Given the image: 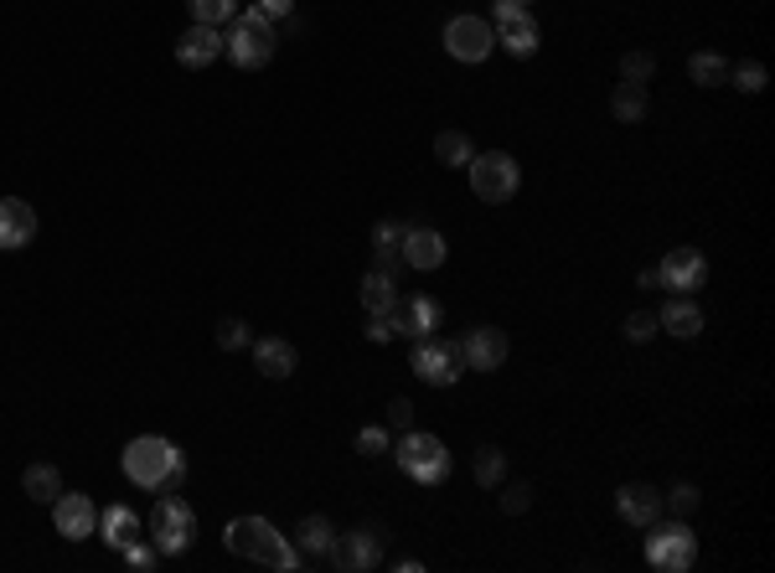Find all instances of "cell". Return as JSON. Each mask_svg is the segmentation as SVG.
Segmentation results:
<instances>
[{"label":"cell","instance_id":"6da1fadb","mask_svg":"<svg viewBox=\"0 0 775 573\" xmlns=\"http://www.w3.org/2000/svg\"><path fill=\"white\" fill-rule=\"evenodd\" d=\"M120 471H124L130 486H140V491H177L181 480H186V460H181V450L171 444V439L140 435V439L124 444Z\"/></svg>","mask_w":775,"mask_h":573},{"label":"cell","instance_id":"7a4b0ae2","mask_svg":"<svg viewBox=\"0 0 775 573\" xmlns=\"http://www.w3.org/2000/svg\"><path fill=\"white\" fill-rule=\"evenodd\" d=\"M222 537H228V548L239 558H249V563H264V569H275V573L300 569V548L279 533L275 522H264V516H233Z\"/></svg>","mask_w":775,"mask_h":573},{"label":"cell","instance_id":"3957f363","mask_svg":"<svg viewBox=\"0 0 775 573\" xmlns=\"http://www.w3.org/2000/svg\"><path fill=\"white\" fill-rule=\"evenodd\" d=\"M275 47H279L275 21L258 16L254 5H249V11H239V16L228 21V32H222V52L239 62L243 73H249V68H264V62L275 58Z\"/></svg>","mask_w":775,"mask_h":573},{"label":"cell","instance_id":"277c9868","mask_svg":"<svg viewBox=\"0 0 775 573\" xmlns=\"http://www.w3.org/2000/svg\"><path fill=\"white\" fill-rule=\"evenodd\" d=\"M197 537V516L181 501L177 491H160V501L150 507V542L160 548V558H181Z\"/></svg>","mask_w":775,"mask_h":573},{"label":"cell","instance_id":"5b68a950","mask_svg":"<svg viewBox=\"0 0 775 573\" xmlns=\"http://www.w3.org/2000/svg\"><path fill=\"white\" fill-rule=\"evenodd\" d=\"M398 471L419 480V486H439L445 475H450V450H445V439L439 435H424V429H409V435L398 439Z\"/></svg>","mask_w":775,"mask_h":573},{"label":"cell","instance_id":"8992f818","mask_svg":"<svg viewBox=\"0 0 775 573\" xmlns=\"http://www.w3.org/2000/svg\"><path fill=\"white\" fill-rule=\"evenodd\" d=\"M409 362H414L419 382H429V388H450L460 377V367H465V356H460V341L450 337H419L414 352H409Z\"/></svg>","mask_w":775,"mask_h":573},{"label":"cell","instance_id":"52a82bcc","mask_svg":"<svg viewBox=\"0 0 775 573\" xmlns=\"http://www.w3.org/2000/svg\"><path fill=\"white\" fill-rule=\"evenodd\" d=\"M698 558V537L688 522H667V527H656L652 522V537H646V563L662 573H688Z\"/></svg>","mask_w":775,"mask_h":573},{"label":"cell","instance_id":"ba28073f","mask_svg":"<svg viewBox=\"0 0 775 573\" xmlns=\"http://www.w3.org/2000/svg\"><path fill=\"white\" fill-rule=\"evenodd\" d=\"M471 186H476L481 202H512L517 186H522V171L507 150H486V156H471Z\"/></svg>","mask_w":775,"mask_h":573},{"label":"cell","instance_id":"9c48e42d","mask_svg":"<svg viewBox=\"0 0 775 573\" xmlns=\"http://www.w3.org/2000/svg\"><path fill=\"white\" fill-rule=\"evenodd\" d=\"M497 47V32L486 16H456L445 21V52L456 62H486Z\"/></svg>","mask_w":775,"mask_h":573},{"label":"cell","instance_id":"30bf717a","mask_svg":"<svg viewBox=\"0 0 775 573\" xmlns=\"http://www.w3.org/2000/svg\"><path fill=\"white\" fill-rule=\"evenodd\" d=\"M326 563L341 573H367L383 563V533H367V527H358V533H337V542H331V553H326Z\"/></svg>","mask_w":775,"mask_h":573},{"label":"cell","instance_id":"8fae6325","mask_svg":"<svg viewBox=\"0 0 775 573\" xmlns=\"http://www.w3.org/2000/svg\"><path fill=\"white\" fill-rule=\"evenodd\" d=\"M497 41L512 52V58H533L537 52V21L528 16V5H517V0H497Z\"/></svg>","mask_w":775,"mask_h":573},{"label":"cell","instance_id":"7c38bea8","mask_svg":"<svg viewBox=\"0 0 775 573\" xmlns=\"http://www.w3.org/2000/svg\"><path fill=\"white\" fill-rule=\"evenodd\" d=\"M52 527H58V537H68V542H83V537L99 533V512H94V501L83 491H62L58 501H52Z\"/></svg>","mask_w":775,"mask_h":573},{"label":"cell","instance_id":"4fadbf2b","mask_svg":"<svg viewBox=\"0 0 775 573\" xmlns=\"http://www.w3.org/2000/svg\"><path fill=\"white\" fill-rule=\"evenodd\" d=\"M662 290H673V295H693L703 290V279H709V258L698 254V248H673V254L662 258Z\"/></svg>","mask_w":775,"mask_h":573},{"label":"cell","instance_id":"5bb4252c","mask_svg":"<svg viewBox=\"0 0 775 573\" xmlns=\"http://www.w3.org/2000/svg\"><path fill=\"white\" fill-rule=\"evenodd\" d=\"M388 316H393L398 337L419 341V337H435V331H439V320H445V310H439V300H429V295H414V300H403V295H398V305L388 310Z\"/></svg>","mask_w":775,"mask_h":573},{"label":"cell","instance_id":"9a60e30c","mask_svg":"<svg viewBox=\"0 0 775 573\" xmlns=\"http://www.w3.org/2000/svg\"><path fill=\"white\" fill-rule=\"evenodd\" d=\"M507 331H497V326H476V331H465V341H460V356H465V367H476V373H497L501 362H507Z\"/></svg>","mask_w":775,"mask_h":573},{"label":"cell","instance_id":"2e32d148","mask_svg":"<svg viewBox=\"0 0 775 573\" xmlns=\"http://www.w3.org/2000/svg\"><path fill=\"white\" fill-rule=\"evenodd\" d=\"M37 237V212L21 197H0V254H21Z\"/></svg>","mask_w":775,"mask_h":573},{"label":"cell","instance_id":"e0dca14e","mask_svg":"<svg viewBox=\"0 0 775 573\" xmlns=\"http://www.w3.org/2000/svg\"><path fill=\"white\" fill-rule=\"evenodd\" d=\"M218 58H222V32H218V26H202V21H192V26L177 37V62H181V68H213Z\"/></svg>","mask_w":775,"mask_h":573},{"label":"cell","instance_id":"ac0fdd59","mask_svg":"<svg viewBox=\"0 0 775 573\" xmlns=\"http://www.w3.org/2000/svg\"><path fill=\"white\" fill-rule=\"evenodd\" d=\"M616 512L631 522V527H652L656 516H662V491L646 486V480H631V486H620L616 491Z\"/></svg>","mask_w":775,"mask_h":573},{"label":"cell","instance_id":"d6986e66","mask_svg":"<svg viewBox=\"0 0 775 573\" xmlns=\"http://www.w3.org/2000/svg\"><path fill=\"white\" fill-rule=\"evenodd\" d=\"M403 264L419 269V275H429L445 264V237L435 228H403Z\"/></svg>","mask_w":775,"mask_h":573},{"label":"cell","instance_id":"ffe728a7","mask_svg":"<svg viewBox=\"0 0 775 573\" xmlns=\"http://www.w3.org/2000/svg\"><path fill=\"white\" fill-rule=\"evenodd\" d=\"M254 367H258L264 377L284 382V377H295L300 356H295V346H290L284 337H258V341H254Z\"/></svg>","mask_w":775,"mask_h":573},{"label":"cell","instance_id":"44dd1931","mask_svg":"<svg viewBox=\"0 0 775 573\" xmlns=\"http://www.w3.org/2000/svg\"><path fill=\"white\" fill-rule=\"evenodd\" d=\"M656 320H662V331H673L677 341H693L698 331H703V310L693 305V295H673L656 310Z\"/></svg>","mask_w":775,"mask_h":573},{"label":"cell","instance_id":"7402d4cb","mask_svg":"<svg viewBox=\"0 0 775 573\" xmlns=\"http://www.w3.org/2000/svg\"><path fill=\"white\" fill-rule=\"evenodd\" d=\"M99 537L109 542V548H114V553H124V548H130V542L140 537V516L130 512L124 501H114V507H104V512H99Z\"/></svg>","mask_w":775,"mask_h":573},{"label":"cell","instance_id":"603a6c76","mask_svg":"<svg viewBox=\"0 0 775 573\" xmlns=\"http://www.w3.org/2000/svg\"><path fill=\"white\" fill-rule=\"evenodd\" d=\"M403 228H409V222H393V218L373 228V269L398 275V264H403Z\"/></svg>","mask_w":775,"mask_h":573},{"label":"cell","instance_id":"cb8c5ba5","mask_svg":"<svg viewBox=\"0 0 775 573\" xmlns=\"http://www.w3.org/2000/svg\"><path fill=\"white\" fill-rule=\"evenodd\" d=\"M331 542H337V527H331V516H305V522L295 527V548H300V558H320V563H326Z\"/></svg>","mask_w":775,"mask_h":573},{"label":"cell","instance_id":"d4e9b609","mask_svg":"<svg viewBox=\"0 0 775 573\" xmlns=\"http://www.w3.org/2000/svg\"><path fill=\"white\" fill-rule=\"evenodd\" d=\"M393 305H398V279L383 275V269H367L362 275V310L367 316H388Z\"/></svg>","mask_w":775,"mask_h":573},{"label":"cell","instance_id":"484cf974","mask_svg":"<svg viewBox=\"0 0 775 573\" xmlns=\"http://www.w3.org/2000/svg\"><path fill=\"white\" fill-rule=\"evenodd\" d=\"M646 109H652V99H646V83H616V94H610V114L620 119V124H641L646 119Z\"/></svg>","mask_w":775,"mask_h":573},{"label":"cell","instance_id":"4316f807","mask_svg":"<svg viewBox=\"0 0 775 573\" xmlns=\"http://www.w3.org/2000/svg\"><path fill=\"white\" fill-rule=\"evenodd\" d=\"M21 491L32 496V501H47V507H52V501L62 496V471L37 460V465H26V475H21Z\"/></svg>","mask_w":775,"mask_h":573},{"label":"cell","instance_id":"83f0119b","mask_svg":"<svg viewBox=\"0 0 775 573\" xmlns=\"http://www.w3.org/2000/svg\"><path fill=\"white\" fill-rule=\"evenodd\" d=\"M471 156H476V145H471L465 130H439L435 135V160L439 166H471Z\"/></svg>","mask_w":775,"mask_h":573},{"label":"cell","instance_id":"f1b7e54d","mask_svg":"<svg viewBox=\"0 0 775 573\" xmlns=\"http://www.w3.org/2000/svg\"><path fill=\"white\" fill-rule=\"evenodd\" d=\"M688 73H693L698 88H718V83H729V62L718 58V52H693V58H688Z\"/></svg>","mask_w":775,"mask_h":573},{"label":"cell","instance_id":"f546056e","mask_svg":"<svg viewBox=\"0 0 775 573\" xmlns=\"http://www.w3.org/2000/svg\"><path fill=\"white\" fill-rule=\"evenodd\" d=\"M471 471H476V480L486 486V491H497L501 475H507V455H501L497 444H481L476 460H471Z\"/></svg>","mask_w":775,"mask_h":573},{"label":"cell","instance_id":"4dcf8cb0","mask_svg":"<svg viewBox=\"0 0 775 573\" xmlns=\"http://www.w3.org/2000/svg\"><path fill=\"white\" fill-rule=\"evenodd\" d=\"M186 11H192V21H202V26H222V21L239 16V0H186Z\"/></svg>","mask_w":775,"mask_h":573},{"label":"cell","instance_id":"1f68e13d","mask_svg":"<svg viewBox=\"0 0 775 573\" xmlns=\"http://www.w3.org/2000/svg\"><path fill=\"white\" fill-rule=\"evenodd\" d=\"M662 507H667V512H677V516H693L698 512V486H693V480H677L673 491L662 496Z\"/></svg>","mask_w":775,"mask_h":573},{"label":"cell","instance_id":"d6a6232c","mask_svg":"<svg viewBox=\"0 0 775 573\" xmlns=\"http://www.w3.org/2000/svg\"><path fill=\"white\" fill-rule=\"evenodd\" d=\"M124 563H130V569L135 573H150L160 563V548L156 542H150V537H135V542H130V548H124Z\"/></svg>","mask_w":775,"mask_h":573},{"label":"cell","instance_id":"836d02e7","mask_svg":"<svg viewBox=\"0 0 775 573\" xmlns=\"http://www.w3.org/2000/svg\"><path fill=\"white\" fill-rule=\"evenodd\" d=\"M656 331H662V320H656V310H631V316H626V341H652Z\"/></svg>","mask_w":775,"mask_h":573},{"label":"cell","instance_id":"e575fe53","mask_svg":"<svg viewBox=\"0 0 775 573\" xmlns=\"http://www.w3.org/2000/svg\"><path fill=\"white\" fill-rule=\"evenodd\" d=\"M218 346L222 352H243L249 346V320H239V316L218 320Z\"/></svg>","mask_w":775,"mask_h":573},{"label":"cell","instance_id":"d590c367","mask_svg":"<svg viewBox=\"0 0 775 573\" xmlns=\"http://www.w3.org/2000/svg\"><path fill=\"white\" fill-rule=\"evenodd\" d=\"M652 73H656L652 52H626V58H620V78H626V83H646Z\"/></svg>","mask_w":775,"mask_h":573},{"label":"cell","instance_id":"8d00e7d4","mask_svg":"<svg viewBox=\"0 0 775 573\" xmlns=\"http://www.w3.org/2000/svg\"><path fill=\"white\" fill-rule=\"evenodd\" d=\"M528 507H533V486H528V480H512V486L501 491V512H507V516H522Z\"/></svg>","mask_w":775,"mask_h":573},{"label":"cell","instance_id":"74e56055","mask_svg":"<svg viewBox=\"0 0 775 573\" xmlns=\"http://www.w3.org/2000/svg\"><path fill=\"white\" fill-rule=\"evenodd\" d=\"M729 78H735V88H744V94H760V88H765V68H760V62H739V68H729Z\"/></svg>","mask_w":775,"mask_h":573},{"label":"cell","instance_id":"f35d334b","mask_svg":"<svg viewBox=\"0 0 775 573\" xmlns=\"http://www.w3.org/2000/svg\"><path fill=\"white\" fill-rule=\"evenodd\" d=\"M383 450H388V429H383V424H367V429H358V455H383Z\"/></svg>","mask_w":775,"mask_h":573},{"label":"cell","instance_id":"ab89813d","mask_svg":"<svg viewBox=\"0 0 775 573\" xmlns=\"http://www.w3.org/2000/svg\"><path fill=\"white\" fill-rule=\"evenodd\" d=\"M388 424L409 435V429H414V403H409V398H393V403H388Z\"/></svg>","mask_w":775,"mask_h":573},{"label":"cell","instance_id":"60d3db41","mask_svg":"<svg viewBox=\"0 0 775 573\" xmlns=\"http://www.w3.org/2000/svg\"><path fill=\"white\" fill-rule=\"evenodd\" d=\"M398 337V326H393V316H367V341H393Z\"/></svg>","mask_w":775,"mask_h":573},{"label":"cell","instance_id":"b9f144b4","mask_svg":"<svg viewBox=\"0 0 775 573\" xmlns=\"http://www.w3.org/2000/svg\"><path fill=\"white\" fill-rule=\"evenodd\" d=\"M254 11L258 16H269V21H279V16H290V11H295V0H254Z\"/></svg>","mask_w":775,"mask_h":573},{"label":"cell","instance_id":"7bdbcfd3","mask_svg":"<svg viewBox=\"0 0 775 573\" xmlns=\"http://www.w3.org/2000/svg\"><path fill=\"white\" fill-rule=\"evenodd\" d=\"M641 290H662V275H656V269H641Z\"/></svg>","mask_w":775,"mask_h":573},{"label":"cell","instance_id":"ee69618b","mask_svg":"<svg viewBox=\"0 0 775 573\" xmlns=\"http://www.w3.org/2000/svg\"><path fill=\"white\" fill-rule=\"evenodd\" d=\"M517 5H528V0H517Z\"/></svg>","mask_w":775,"mask_h":573}]
</instances>
